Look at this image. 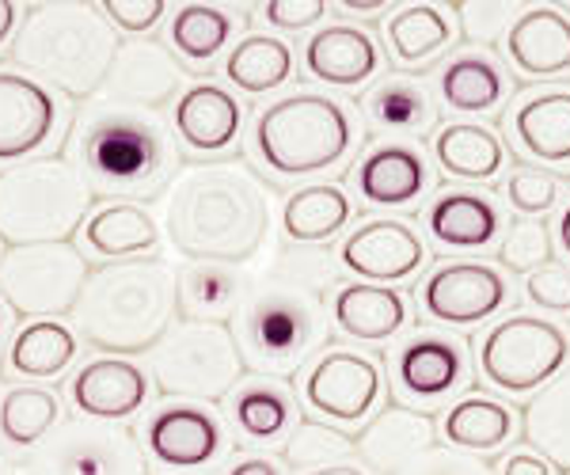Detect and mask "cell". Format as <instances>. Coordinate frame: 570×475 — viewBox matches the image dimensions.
Wrapping results in <instances>:
<instances>
[{
	"label": "cell",
	"instance_id": "1",
	"mask_svg": "<svg viewBox=\"0 0 570 475\" xmlns=\"http://www.w3.org/2000/svg\"><path fill=\"white\" fill-rule=\"evenodd\" d=\"M335 281L327 255L285 251L247 278V294L233 319L244 365L263 377H293L331 339L327 286Z\"/></svg>",
	"mask_w": 570,
	"mask_h": 475
},
{
	"label": "cell",
	"instance_id": "2",
	"mask_svg": "<svg viewBox=\"0 0 570 475\" xmlns=\"http://www.w3.org/2000/svg\"><path fill=\"white\" fill-rule=\"evenodd\" d=\"M164 232L187 263L244 267L271 236V190L244 160L190 164L164 195Z\"/></svg>",
	"mask_w": 570,
	"mask_h": 475
},
{
	"label": "cell",
	"instance_id": "3",
	"mask_svg": "<svg viewBox=\"0 0 570 475\" xmlns=\"http://www.w3.org/2000/svg\"><path fill=\"white\" fill-rule=\"evenodd\" d=\"M69 164L96 195L149 202L156 195H168L171 179L179 176V149L156 111L104 96L85 99L80 115L72 118Z\"/></svg>",
	"mask_w": 570,
	"mask_h": 475
},
{
	"label": "cell",
	"instance_id": "4",
	"mask_svg": "<svg viewBox=\"0 0 570 475\" xmlns=\"http://www.w3.org/2000/svg\"><path fill=\"white\" fill-rule=\"evenodd\" d=\"M176 270L164 259L110 263L88 278L72 308L77 339L107 358L153 354L176 327Z\"/></svg>",
	"mask_w": 570,
	"mask_h": 475
},
{
	"label": "cell",
	"instance_id": "5",
	"mask_svg": "<svg viewBox=\"0 0 570 475\" xmlns=\"http://www.w3.org/2000/svg\"><path fill=\"white\" fill-rule=\"evenodd\" d=\"M118 46L99 4H31L16 31V66L69 99H91L107 85Z\"/></svg>",
	"mask_w": 570,
	"mask_h": 475
},
{
	"label": "cell",
	"instance_id": "6",
	"mask_svg": "<svg viewBox=\"0 0 570 475\" xmlns=\"http://www.w3.org/2000/svg\"><path fill=\"white\" fill-rule=\"evenodd\" d=\"M96 190L66 157H31L0 171V240L12 248L69 244L91 217Z\"/></svg>",
	"mask_w": 570,
	"mask_h": 475
},
{
	"label": "cell",
	"instance_id": "7",
	"mask_svg": "<svg viewBox=\"0 0 570 475\" xmlns=\"http://www.w3.org/2000/svg\"><path fill=\"white\" fill-rule=\"evenodd\" d=\"M357 126L351 111L324 91H293L255 118V152L274 176H320L351 157Z\"/></svg>",
	"mask_w": 570,
	"mask_h": 475
},
{
	"label": "cell",
	"instance_id": "8",
	"mask_svg": "<svg viewBox=\"0 0 570 475\" xmlns=\"http://www.w3.org/2000/svg\"><path fill=\"white\" fill-rule=\"evenodd\" d=\"M149 373L168 399L217 404L233 396L247 365L228 324H176L153 350Z\"/></svg>",
	"mask_w": 570,
	"mask_h": 475
},
{
	"label": "cell",
	"instance_id": "9",
	"mask_svg": "<svg viewBox=\"0 0 570 475\" xmlns=\"http://www.w3.org/2000/svg\"><path fill=\"white\" fill-rule=\"evenodd\" d=\"M88 278L91 270L85 255H80V248H72V244L12 248L0 259V297L27 324L31 319L72 316Z\"/></svg>",
	"mask_w": 570,
	"mask_h": 475
},
{
	"label": "cell",
	"instance_id": "10",
	"mask_svg": "<svg viewBox=\"0 0 570 475\" xmlns=\"http://www.w3.org/2000/svg\"><path fill=\"white\" fill-rule=\"evenodd\" d=\"M570 358V343L563 327L544 316H510L494 324L480 339V369L494 388L510 396L548 388L563 373Z\"/></svg>",
	"mask_w": 570,
	"mask_h": 475
},
{
	"label": "cell",
	"instance_id": "11",
	"mask_svg": "<svg viewBox=\"0 0 570 475\" xmlns=\"http://www.w3.org/2000/svg\"><path fill=\"white\" fill-rule=\"evenodd\" d=\"M35 475H149L141 442L115 423L72 418L35 449Z\"/></svg>",
	"mask_w": 570,
	"mask_h": 475
},
{
	"label": "cell",
	"instance_id": "12",
	"mask_svg": "<svg viewBox=\"0 0 570 475\" xmlns=\"http://www.w3.org/2000/svg\"><path fill=\"white\" fill-rule=\"evenodd\" d=\"M305 404L331 423H362L381 404V365L357 350H327L305 373Z\"/></svg>",
	"mask_w": 570,
	"mask_h": 475
},
{
	"label": "cell",
	"instance_id": "13",
	"mask_svg": "<svg viewBox=\"0 0 570 475\" xmlns=\"http://www.w3.org/2000/svg\"><path fill=\"white\" fill-rule=\"evenodd\" d=\"M510 297L502 270L491 263H445L422 281V313L445 327H475L491 319Z\"/></svg>",
	"mask_w": 570,
	"mask_h": 475
},
{
	"label": "cell",
	"instance_id": "14",
	"mask_svg": "<svg viewBox=\"0 0 570 475\" xmlns=\"http://www.w3.org/2000/svg\"><path fill=\"white\" fill-rule=\"evenodd\" d=\"M338 263L362 281L373 286H395L415 278L426 263V244L407 221L395 217H373L357 225L338 248Z\"/></svg>",
	"mask_w": 570,
	"mask_h": 475
},
{
	"label": "cell",
	"instance_id": "15",
	"mask_svg": "<svg viewBox=\"0 0 570 475\" xmlns=\"http://www.w3.org/2000/svg\"><path fill=\"white\" fill-rule=\"evenodd\" d=\"M225 449V426L209 407L198 404H168L145 426V453L160 468L187 472L214 464Z\"/></svg>",
	"mask_w": 570,
	"mask_h": 475
},
{
	"label": "cell",
	"instance_id": "16",
	"mask_svg": "<svg viewBox=\"0 0 570 475\" xmlns=\"http://www.w3.org/2000/svg\"><path fill=\"white\" fill-rule=\"evenodd\" d=\"M58 130V99L35 77L0 69V160H27Z\"/></svg>",
	"mask_w": 570,
	"mask_h": 475
},
{
	"label": "cell",
	"instance_id": "17",
	"mask_svg": "<svg viewBox=\"0 0 570 475\" xmlns=\"http://www.w3.org/2000/svg\"><path fill=\"white\" fill-rule=\"evenodd\" d=\"M104 88H107V99L156 111V107L183 96V66L171 58V50L164 42L130 39L118 46L115 66H110V77Z\"/></svg>",
	"mask_w": 570,
	"mask_h": 475
},
{
	"label": "cell",
	"instance_id": "18",
	"mask_svg": "<svg viewBox=\"0 0 570 475\" xmlns=\"http://www.w3.org/2000/svg\"><path fill=\"white\" fill-rule=\"evenodd\" d=\"M392 377L403 399L438 404L468 385V354L445 335H415L392 354Z\"/></svg>",
	"mask_w": 570,
	"mask_h": 475
},
{
	"label": "cell",
	"instance_id": "19",
	"mask_svg": "<svg viewBox=\"0 0 570 475\" xmlns=\"http://www.w3.org/2000/svg\"><path fill=\"white\" fill-rule=\"evenodd\" d=\"M77 415L91 423H126L149 399V373L130 358H96L80 365L69 385Z\"/></svg>",
	"mask_w": 570,
	"mask_h": 475
},
{
	"label": "cell",
	"instance_id": "20",
	"mask_svg": "<svg viewBox=\"0 0 570 475\" xmlns=\"http://www.w3.org/2000/svg\"><path fill=\"white\" fill-rule=\"evenodd\" d=\"M171 126H176L179 141L195 152H225L236 145L244 130V107L240 99L220 85H190L176 99L171 111Z\"/></svg>",
	"mask_w": 570,
	"mask_h": 475
},
{
	"label": "cell",
	"instance_id": "21",
	"mask_svg": "<svg viewBox=\"0 0 570 475\" xmlns=\"http://www.w3.org/2000/svg\"><path fill=\"white\" fill-rule=\"evenodd\" d=\"M505 58L529 80L570 72V16L559 8H529L505 31Z\"/></svg>",
	"mask_w": 570,
	"mask_h": 475
},
{
	"label": "cell",
	"instance_id": "22",
	"mask_svg": "<svg viewBox=\"0 0 570 475\" xmlns=\"http://www.w3.org/2000/svg\"><path fill=\"white\" fill-rule=\"evenodd\" d=\"M305 69L312 80L331 88H362L381 69V50L362 27H320L305 46Z\"/></svg>",
	"mask_w": 570,
	"mask_h": 475
},
{
	"label": "cell",
	"instance_id": "23",
	"mask_svg": "<svg viewBox=\"0 0 570 475\" xmlns=\"http://www.w3.org/2000/svg\"><path fill=\"white\" fill-rule=\"evenodd\" d=\"M354 182H357V195L370 206L395 209V206H411L430 187V168L415 145L389 141L365 152L362 164H357Z\"/></svg>",
	"mask_w": 570,
	"mask_h": 475
},
{
	"label": "cell",
	"instance_id": "24",
	"mask_svg": "<svg viewBox=\"0 0 570 475\" xmlns=\"http://www.w3.org/2000/svg\"><path fill=\"white\" fill-rule=\"evenodd\" d=\"M331 319L343 335L357 343H389L407 327V300L395 286L373 281H346L331 297Z\"/></svg>",
	"mask_w": 570,
	"mask_h": 475
},
{
	"label": "cell",
	"instance_id": "25",
	"mask_svg": "<svg viewBox=\"0 0 570 475\" xmlns=\"http://www.w3.org/2000/svg\"><path fill=\"white\" fill-rule=\"evenodd\" d=\"M247 278L240 267L225 263H187L176 270V305L187 324H228L236 319L247 294Z\"/></svg>",
	"mask_w": 570,
	"mask_h": 475
},
{
	"label": "cell",
	"instance_id": "26",
	"mask_svg": "<svg viewBox=\"0 0 570 475\" xmlns=\"http://www.w3.org/2000/svg\"><path fill=\"white\" fill-rule=\"evenodd\" d=\"M430 445H434V418L415 407L381 410L357 437L362 461L381 475H400Z\"/></svg>",
	"mask_w": 570,
	"mask_h": 475
},
{
	"label": "cell",
	"instance_id": "27",
	"mask_svg": "<svg viewBox=\"0 0 570 475\" xmlns=\"http://www.w3.org/2000/svg\"><path fill=\"white\" fill-rule=\"evenodd\" d=\"M510 133L532 160L570 168V88L532 91L510 115Z\"/></svg>",
	"mask_w": 570,
	"mask_h": 475
},
{
	"label": "cell",
	"instance_id": "28",
	"mask_svg": "<svg viewBox=\"0 0 570 475\" xmlns=\"http://www.w3.org/2000/svg\"><path fill=\"white\" fill-rule=\"evenodd\" d=\"M426 228L441 248L449 251H483L499 236L502 214L487 195H475V190H445L426 209Z\"/></svg>",
	"mask_w": 570,
	"mask_h": 475
},
{
	"label": "cell",
	"instance_id": "29",
	"mask_svg": "<svg viewBox=\"0 0 570 475\" xmlns=\"http://www.w3.org/2000/svg\"><path fill=\"white\" fill-rule=\"evenodd\" d=\"M80 244L99 259H130L160 244V225L141 202H107L80 228Z\"/></svg>",
	"mask_w": 570,
	"mask_h": 475
},
{
	"label": "cell",
	"instance_id": "30",
	"mask_svg": "<svg viewBox=\"0 0 570 475\" xmlns=\"http://www.w3.org/2000/svg\"><path fill=\"white\" fill-rule=\"evenodd\" d=\"M80 339L61 319H31L8 343V373L27 380H53L77 362Z\"/></svg>",
	"mask_w": 570,
	"mask_h": 475
},
{
	"label": "cell",
	"instance_id": "31",
	"mask_svg": "<svg viewBox=\"0 0 570 475\" xmlns=\"http://www.w3.org/2000/svg\"><path fill=\"white\" fill-rule=\"evenodd\" d=\"M354 217V206L338 182H308V187L293 190L282 206V232L293 244L308 248V244L335 240Z\"/></svg>",
	"mask_w": 570,
	"mask_h": 475
},
{
	"label": "cell",
	"instance_id": "32",
	"mask_svg": "<svg viewBox=\"0 0 570 475\" xmlns=\"http://www.w3.org/2000/svg\"><path fill=\"white\" fill-rule=\"evenodd\" d=\"M365 118L376 130L389 133H426L438 126V103L430 96V85L419 77H384L381 85H373L362 99Z\"/></svg>",
	"mask_w": 570,
	"mask_h": 475
},
{
	"label": "cell",
	"instance_id": "33",
	"mask_svg": "<svg viewBox=\"0 0 570 475\" xmlns=\"http://www.w3.org/2000/svg\"><path fill=\"white\" fill-rule=\"evenodd\" d=\"M449 449L461 453H499L518 434V415L494 396H468L461 404L449 407L441 418Z\"/></svg>",
	"mask_w": 570,
	"mask_h": 475
},
{
	"label": "cell",
	"instance_id": "34",
	"mask_svg": "<svg viewBox=\"0 0 570 475\" xmlns=\"http://www.w3.org/2000/svg\"><path fill=\"white\" fill-rule=\"evenodd\" d=\"M225 77L244 96H271L293 80V46L278 34H244L228 50Z\"/></svg>",
	"mask_w": 570,
	"mask_h": 475
},
{
	"label": "cell",
	"instance_id": "35",
	"mask_svg": "<svg viewBox=\"0 0 570 475\" xmlns=\"http://www.w3.org/2000/svg\"><path fill=\"white\" fill-rule=\"evenodd\" d=\"M434 160L441 171L468 182H491L502 171L505 149L499 133L480 122H453L434 133Z\"/></svg>",
	"mask_w": 570,
	"mask_h": 475
},
{
	"label": "cell",
	"instance_id": "36",
	"mask_svg": "<svg viewBox=\"0 0 570 475\" xmlns=\"http://www.w3.org/2000/svg\"><path fill=\"white\" fill-rule=\"evenodd\" d=\"M384 39H389L392 61L407 69L426 66L453 42V20L441 4H403L384 23Z\"/></svg>",
	"mask_w": 570,
	"mask_h": 475
},
{
	"label": "cell",
	"instance_id": "37",
	"mask_svg": "<svg viewBox=\"0 0 570 475\" xmlns=\"http://www.w3.org/2000/svg\"><path fill=\"white\" fill-rule=\"evenodd\" d=\"M441 99L453 111L491 115L505 99V77L487 53H461L441 69Z\"/></svg>",
	"mask_w": 570,
	"mask_h": 475
},
{
	"label": "cell",
	"instance_id": "38",
	"mask_svg": "<svg viewBox=\"0 0 570 475\" xmlns=\"http://www.w3.org/2000/svg\"><path fill=\"white\" fill-rule=\"evenodd\" d=\"M61 399L50 388L20 385L8 388L0 399V437L12 449H39V445L58 431Z\"/></svg>",
	"mask_w": 570,
	"mask_h": 475
},
{
	"label": "cell",
	"instance_id": "39",
	"mask_svg": "<svg viewBox=\"0 0 570 475\" xmlns=\"http://www.w3.org/2000/svg\"><path fill=\"white\" fill-rule=\"evenodd\" d=\"M525 437L551 468H570V369L537 392L525 410Z\"/></svg>",
	"mask_w": 570,
	"mask_h": 475
},
{
	"label": "cell",
	"instance_id": "40",
	"mask_svg": "<svg viewBox=\"0 0 570 475\" xmlns=\"http://www.w3.org/2000/svg\"><path fill=\"white\" fill-rule=\"evenodd\" d=\"M233 34H236V16L217 4H183L176 8V16L168 23L171 50L179 58L195 61V66L214 61L233 42Z\"/></svg>",
	"mask_w": 570,
	"mask_h": 475
},
{
	"label": "cell",
	"instance_id": "41",
	"mask_svg": "<svg viewBox=\"0 0 570 475\" xmlns=\"http://www.w3.org/2000/svg\"><path fill=\"white\" fill-rule=\"evenodd\" d=\"M233 423L252 442H278L293 426V396L278 380H252L233 392Z\"/></svg>",
	"mask_w": 570,
	"mask_h": 475
},
{
	"label": "cell",
	"instance_id": "42",
	"mask_svg": "<svg viewBox=\"0 0 570 475\" xmlns=\"http://www.w3.org/2000/svg\"><path fill=\"white\" fill-rule=\"evenodd\" d=\"M357 453V442L346 437L335 426L324 423H301L293 431L289 445H285V461L289 468H305V472H320L331 468V464H346V456Z\"/></svg>",
	"mask_w": 570,
	"mask_h": 475
},
{
	"label": "cell",
	"instance_id": "43",
	"mask_svg": "<svg viewBox=\"0 0 570 475\" xmlns=\"http://www.w3.org/2000/svg\"><path fill=\"white\" fill-rule=\"evenodd\" d=\"M499 263L513 274H537L551 263V232L548 221L537 217H521L505 228L502 244H499Z\"/></svg>",
	"mask_w": 570,
	"mask_h": 475
},
{
	"label": "cell",
	"instance_id": "44",
	"mask_svg": "<svg viewBox=\"0 0 570 475\" xmlns=\"http://www.w3.org/2000/svg\"><path fill=\"white\" fill-rule=\"evenodd\" d=\"M559 179L548 176L544 168H518L505 179V202L521 217H544L559 202Z\"/></svg>",
	"mask_w": 570,
	"mask_h": 475
},
{
	"label": "cell",
	"instance_id": "45",
	"mask_svg": "<svg viewBox=\"0 0 570 475\" xmlns=\"http://www.w3.org/2000/svg\"><path fill=\"white\" fill-rule=\"evenodd\" d=\"M400 475H491L483 461L468 456L461 449H449V445H430L426 453H419Z\"/></svg>",
	"mask_w": 570,
	"mask_h": 475
},
{
	"label": "cell",
	"instance_id": "46",
	"mask_svg": "<svg viewBox=\"0 0 570 475\" xmlns=\"http://www.w3.org/2000/svg\"><path fill=\"white\" fill-rule=\"evenodd\" d=\"M99 12H104V20L115 27V31L145 34L164 20L168 4H164V0H107V4H99Z\"/></svg>",
	"mask_w": 570,
	"mask_h": 475
},
{
	"label": "cell",
	"instance_id": "47",
	"mask_svg": "<svg viewBox=\"0 0 570 475\" xmlns=\"http://www.w3.org/2000/svg\"><path fill=\"white\" fill-rule=\"evenodd\" d=\"M456 16H461V27L472 42H494L510 31L521 12L513 4H461Z\"/></svg>",
	"mask_w": 570,
	"mask_h": 475
},
{
	"label": "cell",
	"instance_id": "48",
	"mask_svg": "<svg viewBox=\"0 0 570 475\" xmlns=\"http://www.w3.org/2000/svg\"><path fill=\"white\" fill-rule=\"evenodd\" d=\"M525 294L532 305L544 308V313H570V267L548 263L544 270L529 274Z\"/></svg>",
	"mask_w": 570,
	"mask_h": 475
},
{
	"label": "cell",
	"instance_id": "49",
	"mask_svg": "<svg viewBox=\"0 0 570 475\" xmlns=\"http://www.w3.org/2000/svg\"><path fill=\"white\" fill-rule=\"evenodd\" d=\"M327 16L324 0H271L263 4V20L274 31H308Z\"/></svg>",
	"mask_w": 570,
	"mask_h": 475
},
{
	"label": "cell",
	"instance_id": "50",
	"mask_svg": "<svg viewBox=\"0 0 570 475\" xmlns=\"http://www.w3.org/2000/svg\"><path fill=\"white\" fill-rule=\"evenodd\" d=\"M502 475H556L540 453H510L502 461Z\"/></svg>",
	"mask_w": 570,
	"mask_h": 475
},
{
	"label": "cell",
	"instance_id": "51",
	"mask_svg": "<svg viewBox=\"0 0 570 475\" xmlns=\"http://www.w3.org/2000/svg\"><path fill=\"white\" fill-rule=\"evenodd\" d=\"M228 475H282V468L271 456H244V461H236L228 468Z\"/></svg>",
	"mask_w": 570,
	"mask_h": 475
},
{
	"label": "cell",
	"instance_id": "52",
	"mask_svg": "<svg viewBox=\"0 0 570 475\" xmlns=\"http://www.w3.org/2000/svg\"><path fill=\"white\" fill-rule=\"evenodd\" d=\"M16 31H20V4L0 0V46L8 39H16Z\"/></svg>",
	"mask_w": 570,
	"mask_h": 475
},
{
	"label": "cell",
	"instance_id": "53",
	"mask_svg": "<svg viewBox=\"0 0 570 475\" xmlns=\"http://www.w3.org/2000/svg\"><path fill=\"white\" fill-rule=\"evenodd\" d=\"M343 12H351V16H376V12H384V8H392V4H384V0H346V4H338Z\"/></svg>",
	"mask_w": 570,
	"mask_h": 475
},
{
	"label": "cell",
	"instance_id": "54",
	"mask_svg": "<svg viewBox=\"0 0 570 475\" xmlns=\"http://www.w3.org/2000/svg\"><path fill=\"white\" fill-rule=\"evenodd\" d=\"M305 475H370L357 464H331V468H320V472H305Z\"/></svg>",
	"mask_w": 570,
	"mask_h": 475
},
{
	"label": "cell",
	"instance_id": "55",
	"mask_svg": "<svg viewBox=\"0 0 570 475\" xmlns=\"http://www.w3.org/2000/svg\"><path fill=\"white\" fill-rule=\"evenodd\" d=\"M559 244H563V251L570 255V206L563 209V217H559Z\"/></svg>",
	"mask_w": 570,
	"mask_h": 475
},
{
	"label": "cell",
	"instance_id": "56",
	"mask_svg": "<svg viewBox=\"0 0 570 475\" xmlns=\"http://www.w3.org/2000/svg\"><path fill=\"white\" fill-rule=\"evenodd\" d=\"M4 475H35V472H31V464H12Z\"/></svg>",
	"mask_w": 570,
	"mask_h": 475
},
{
	"label": "cell",
	"instance_id": "57",
	"mask_svg": "<svg viewBox=\"0 0 570 475\" xmlns=\"http://www.w3.org/2000/svg\"><path fill=\"white\" fill-rule=\"evenodd\" d=\"M0 335H4V305H0Z\"/></svg>",
	"mask_w": 570,
	"mask_h": 475
},
{
	"label": "cell",
	"instance_id": "58",
	"mask_svg": "<svg viewBox=\"0 0 570 475\" xmlns=\"http://www.w3.org/2000/svg\"><path fill=\"white\" fill-rule=\"evenodd\" d=\"M0 259H4V255H0Z\"/></svg>",
	"mask_w": 570,
	"mask_h": 475
}]
</instances>
